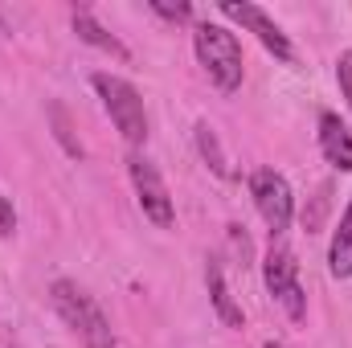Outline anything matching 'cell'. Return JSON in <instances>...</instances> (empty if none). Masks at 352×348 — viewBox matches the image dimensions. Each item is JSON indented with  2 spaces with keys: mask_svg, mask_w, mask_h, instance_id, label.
<instances>
[{
  "mask_svg": "<svg viewBox=\"0 0 352 348\" xmlns=\"http://www.w3.org/2000/svg\"><path fill=\"white\" fill-rule=\"evenodd\" d=\"M192 50H197V62L205 66V74L213 78V87L221 90V94H234V90L242 87V70H246L242 45H238V37L226 25L197 21L192 25Z\"/></svg>",
  "mask_w": 352,
  "mask_h": 348,
  "instance_id": "6da1fadb",
  "label": "cell"
},
{
  "mask_svg": "<svg viewBox=\"0 0 352 348\" xmlns=\"http://www.w3.org/2000/svg\"><path fill=\"white\" fill-rule=\"evenodd\" d=\"M50 299H54L58 316H62V320L82 336V345H87V348H115V336H111V324H107L102 307L90 299L78 283L58 279V283L50 287Z\"/></svg>",
  "mask_w": 352,
  "mask_h": 348,
  "instance_id": "7a4b0ae2",
  "label": "cell"
},
{
  "mask_svg": "<svg viewBox=\"0 0 352 348\" xmlns=\"http://www.w3.org/2000/svg\"><path fill=\"white\" fill-rule=\"evenodd\" d=\"M90 83L98 90L107 115L115 119V127L123 131V140H127L131 148H140V144L148 140V111H144L140 90L131 87L127 78H119V74H94Z\"/></svg>",
  "mask_w": 352,
  "mask_h": 348,
  "instance_id": "3957f363",
  "label": "cell"
},
{
  "mask_svg": "<svg viewBox=\"0 0 352 348\" xmlns=\"http://www.w3.org/2000/svg\"><path fill=\"white\" fill-rule=\"evenodd\" d=\"M263 279H266V291L274 295V303L299 324L307 316V295L299 287V262H295V254L278 238H270V250L263 259Z\"/></svg>",
  "mask_w": 352,
  "mask_h": 348,
  "instance_id": "277c9868",
  "label": "cell"
},
{
  "mask_svg": "<svg viewBox=\"0 0 352 348\" xmlns=\"http://www.w3.org/2000/svg\"><path fill=\"white\" fill-rule=\"evenodd\" d=\"M127 173H131V184H135V201H140L144 217H148L152 226L168 230V226H173V197H168V184H164L160 168H156L148 156L131 152V160H127Z\"/></svg>",
  "mask_w": 352,
  "mask_h": 348,
  "instance_id": "5b68a950",
  "label": "cell"
},
{
  "mask_svg": "<svg viewBox=\"0 0 352 348\" xmlns=\"http://www.w3.org/2000/svg\"><path fill=\"white\" fill-rule=\"evenodd\" d=\"M250 197H254L263 221L270 226V238H278L291 226V213H295V197H291L287 176L274 173V168H258V173L250 176Z\"/></svg>",
  "mask_w": 352,
  "mask_h": 348,
  "instance_id": "8992f818",
  "label": "cell"
},
{
  "mask_svg": "<svg viewBox=\"0 0 352 348\" xmlns=\"http://www.w3.org/2000/svg\"><path fill=\"white\" fill-rule=\"evenodd\" d=\"M221 12L230 17V21H238V25H246L258 41H263L266 50L278 58V62H291L295 58V50H291V41H287V33L266 17L258 4H246V0H221Z\"/></svg>",
  "mask_w": 352,
  "mask_h": 348,
  "instance_id": "52a82bcc",
  "label": "cell"
},
{
  "mask_svg": "<svg viewBox=\"0 0 352 348\" xmlns=\"http://www.w3.org/2000/svg\"><path fill=\"white\" fill-rule=\"evenodd\" d=\"M320 148H324V156H328L332 168L352 173V131L340 123V115H332V111L320 115Z\"/></svg>",
  "mask_w": 352,
  "mask_h": 348,
  "instance_id": "ba28073f",
  "label": "cell"
},
{
  "mask_svg": "<svg viewBox=\"0 0 352 348\" xmlns=\"http://www.w3.org/2000/svg\"><path fill=\"white\" fill-rule=\"evenodd\" d=\"M205 283H209V295H213L217 316H221L230 328H242L246 316H242V307L234 303V295H230V287H226V274H221V262L217 259H209V266H205Z\"/></svg>",
  "mask_w": 352,
  "mask_h": 348,
  "instance_id": "9c48e42d",
  "label": "cell"
},
{
  "mask_svg": "<svg viewBox=\"0 0 352 348\" xmlns=\"http://www.w3.org/2000/svg\"><path fill=\"white\" fill-rule=\"evenodd\" d=\"M74 33H78L87 45H94V50H102V54H115L119 62H127V58H131V50H127V45H123L115 33H107V29H102V25L90 17L87 8H78V12H74Z\"/></svg>",
  "mask_w": 352,
  "mask_h": 348,
  "instance_id": "30bf717a",
  "label": "cell"
},
{
  "mask_svg": "<svg viewBox=\"0 0 352 348\" xmlns=\"http://www.w3.org/2000/svg\"><path fill=\"white\" fill-rule=\"evenodd\" d=\"M328 266L336 279H352V201L340 213V226L332 234V246H328Z\"/></svg>",
  "mask_w": 352,
  "mask_h": 348,
  "instance_id": "8fae6325",
  "label": "cell"
},
{
  "mask_svg": "<svg viewBox=\"0 0 352 348\" xmlns=\"http://www.w3.org/2000/svg\"><path fill=\"white\" fill-rule=\"evenodd\" d=\"M197 148H201V156L209 160V168L217 176H230V164H226V152H221V144H217V131L201 119L197 123Z\"/></svg>",
  "mask_w": 352,
  "mask_h": 348,
  "instance_id": "7c38bea8",
  "label": "cell"
},
{
  "mask_svg": "<svg viewBox=\"0 0 352 348\" xmlns=\"http://www.w3.org/2000/svg\"><path fill=\"white\" fill-rule=\"evenodd\" d=\"M152 12H160V17H168V21H188V17H192V4H188V0H176V4L152 0Z\"/></svg>",
  "mask_w": 352,
  "mask_h": 348,
  "instance_id": "4fadbf2b",
  "label": "cell"
},
{
  "mask_svg": "<svg viewBox=\"0 0 352 348\" xmlns=\"http://www.w3.org/2000/svg\"><path fill=\"white\" fill-rule=\"evenodd\" d=\"M336 83L344 90V98L352 102V50H344V54L336 58Z\"/></svg>",
  "mask_w": 352,
  "mask_h": 348,
  "instance_id": "5bb4252c",
  "label": "cell"
},
{
  "mask_svg": "<svg viewBox=\"0 0 352 348\" xmlns=\"http://www.w3.org/2000/svg\"><path fill=\"white\" fill-rule=\"evenodd\" d=\"M16 230V213H12V201L0 197V234H12Z\"/></svg>",
  "mask_w": 352,
  "mask_h": 348,
  "instance_id": "9a60e30c",
  "label": "cell"
},
{
  "mask_svg": "<svg viewBox=\"0 0 352 348\" xmlns=\"http://www.w3.org/2000/svg\"><path fill=\"white\" fill-rule=\"evenodd\" d=\"M266 348H287V345H278V340H266Z\"/></svg>",
  "mask_w": 352,
  "mask_h": 348,
  "instance_id": "2e32d148",
  "label": "cell"
}]
</instances>
